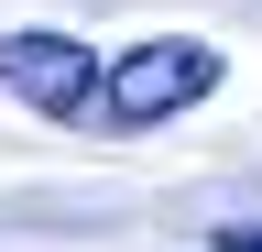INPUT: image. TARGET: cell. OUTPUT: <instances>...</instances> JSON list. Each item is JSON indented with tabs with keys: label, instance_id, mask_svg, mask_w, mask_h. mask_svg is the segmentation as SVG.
Instances as JSON below:
<instances>
[{
	"label": "cell",
	"instance_id": "obj_2",
	"mask_svg": "<svg viewBox=\"0 0 262 252\" xmlns=\"http://www.w3.org/2000/svg\"><path fill=\"white\" fill-rule=\"evenodd\" d=\"M0 88H11L22 110H44V121H98V55L77 33H0Z\"/></svg>",
	"mask_w": 262,
	"mask_h": 252
},
{
	"label": "cell",
	"instance_id": "obj_1",
	"mask_svg": "<svg viewBox=\"0 0 262 252\" xmlns=\"http://www.w3.org/2000/svg\"><path fill=\"white\" fill-rule=\"evenodd\" d=\"M208 88H219V44L153 33V44H131L120 66H98V121H110V132H153V121L196 110Z\"/></svg>",
	"mask_w": 262,
	"mask_h": 252
},
{
	"label": "cell",
	"instance_id": "obj_3",
	"mask_svg": "<svg viewBox=\"0 0 262 252\" xmlns=\"http://www.w3.org/2000/svg\"><path fill=\"white\" fill-rule=\"evenodd\" d=\"M219 252H262V219H219Z\"/></svg>",
	"mask_w": 262,
	"mask_h": 252
}]
</instances>
